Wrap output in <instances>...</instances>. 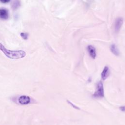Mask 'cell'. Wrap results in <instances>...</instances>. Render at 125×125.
Returning <instances> with one entry per match:
<instances>
[{"mask_svg": "<svg viewBox=\"0 0 125 125\" xmlns=\"http://www.w3.org/2000/svg\"><path fill=\"white\" fill-rule=\"evenodd\" d=\"M67 102L71 106H72V107H73V108H75V109H80V108H79L78 106H77L76 105H74V104L73 103H72L70 101L67 100Z\"/></svg>", "mask_w": 125, "mask_h": 125, "instance_id": "cell-11", "label": "cell"}, {"mask_svg": "<svg viewBox=\"0 0 125 125\" xmlns=\"http://www.w3.org/2000/svg\"><path fill=\"white\" fill-rule=\"evenodd\" d=\"M18 102L21 105H26L31 102V99L28 96L22 95L18 98Z\"/></svg>", "mask_w": 125, "mask_h": 125, "instance_id": "cell-3", "label": "cell"}, {"mask_svg": "<svg viewBox=\"0 0 125 125\" xmlns=\"http://www.w3.org/2000/svg\"><path fill=\"white\" fill-rule=\"evenodd\" d=\"M110 49L111 52L115 55L116 56H119L120 54V52L119 51L118 49V48L117 47L116 45L115 44H112L110 47Z\"/></svg>", "mask_w": 125, "mask_h": 125, "instance_id": "cell-8", "label": "cell"}, {"mask_svg": "<svg viewBox=\"0 0 125 125\" xmlns=\"http://www.w3.org/2000/svg\"><path fill=\"white\" fill-rule=\"evenodd\" d=\"M10 1V0H0V1L2 3H8V2H9Z\"/></svg>", "mask_w": 125, "mask_h": 125, "instance_id": "cell-13", "label": "cell"}, {"mask_svg": "<svg viewBox=\"0 0 125 125\" xmlns=\"http://www.w3.org/2000/svg\"><path fill=\"white\" fill-rule=\"evenodd\" d=\"M20 6V1L19 0H15L12 4V7L14 9H16Z\"/></svg>", "mask_w": 125, "mask_h": 125, "instance_id": "cell-9", "label": "cell"}, {"mask_svg": "<svg viewBox=\"0 0 125 125\" xmlns=\"http://www.w3.org/2000/svg\"><path fill=\"white\" fill-rule=\"evenodd\" d=\"M123 23V20L121 18H118L116 20L114 24V29L116 32H118Z\"/></svg>", "mask_w": 125, "mask_h": 125, "instance_id": "cell-4", "label": "cell"}, {"mask_svg": "<svg viewBox=\"0 0 125 125\" xmlns=\"http://www.w3.org/2000/svg\"><path fill=\"white\" fill-rule=\"evenodd\" d=\"M20 36L21 37V38L22 39H23L24 40H27L28 39V34L27 33H21L20 34Z\"/></svg>", "mask_w": 125, "mask_h": 125, "instance_id": "cell-10", "label": "cell"}, {"mask_svg": "<svg viewBox=\"0 0 125 125\" xmlns=\"http://www.w3.org/2000/svg\"><path fill=\"white\" fill-rule=\"evenodd\" d=\"M0 50L8 58L11 59H19L24 58L26 53L23 50H11L8 49L0 42Z\"/></svg>", "mask_w": 125, "mask_h": 125, "instance_id": "cell-1", "label": "cell"}, {"mask_svg": "<svg viewBox=\"0 0 125 125\" xmlns=\"http://www.w3.org/2000/svg\"><path fill=\"white\" fill-rule=\"evenodd\" d=\"M121 111H123V112H125V106H120L119 107Z\"/></svg>", "mask_w": 125, "mask_h": 125, "instance_id": "cell-12", "label": "cell"}, {"mask_svg": "<svg viewBox=\"0 0 125 125\" xmlns=\"http://www.w3.org/2000/svg\"><path fill=\"white\" fill-rule=\"evenodd\" d=\"M8 18V11L4 8L0 9V18L2 19H7Z\"/></svg>", "mask_w": 125, "mask_h": 125, "instance_id": "cell-7", "label": "cell"}, {"mask_svg": "<svg viewBox=\"0 0 125 125\" xmlns=\"http://www.w3.org/2000/svg\"><path fill=\"white\" fill-rule=\"evenodd\" d=\"M87 49L89 56L92 59H95L96 57V51L95 48L92 45H88L87 47Z\"/></svg>", "mask_w": 125, "mask_h": 125, "instance_id": "cell-5", "label": "cell"}, {"mask_svg": "<svg viewBox=\"0 0 125 125\" xmlns=\"http://www.w3.org/2000/svg\"><path fill=\"white\" fill-rule=\"evenodd\" d=\"M109 74H110V71H109V67L107 66H104V68L101 73V77L102 80L104 81L106 80L107 78V77L109 76Z\"/></svg>", "mask_w": 125, "mask_h": 125, "instance_id": "cell-6", "label": "cell"}, {"mask_svg": "<svg viewBox=\"0 0 125 125\" xmlns=\"http://www.w3.org/2000/svg\"><path fill=\"white\" fill-rule=\"evenodd\" d=\"M104 96V89L103 83L101 81H99L97 84L96 90L93 94L92 96L95 98H102Z\"/></svg>", "mask_w": 125, "mask_h": 125, "instance_id": "cell-2", "label": "cell"}]
</instances>
